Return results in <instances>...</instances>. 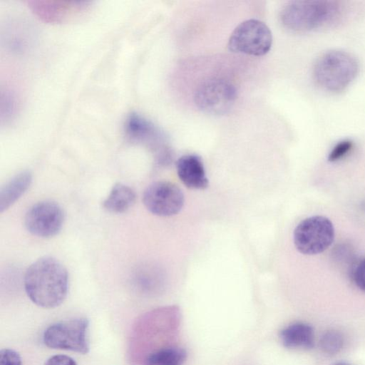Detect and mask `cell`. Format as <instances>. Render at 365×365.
<instances>
[{
    "label": "cell",
    "mask_w": 365,
    "mask_h": 365,
    "mask_svg": "<svg viewBox=\"0 0 365 365\" xmlns=\"http://www.w3.org/2000/svg\"><path fill=\"white\" fill-rule=\"evenodd\" d=\"M24 288L29 298L37 306L55 308L61 304L67 296V270L53 257H41L26 269Z\"/></svg>",
    "instance_id": "obj_1"
},
{
    "label": "cell",
    "mask_w": 365,
    "mask_h": 365,
    "mask_svg": "<svg viewBox=\"0 0 365 365\" xmlns=\"http://www.w3.org/2000/svg\"><path fill=\"white\" fill-rule=\"evenodd\" d=\"M235 87L224 78H214L202 83L197 88L194 98L196 106L202 111L215 115L227 113L235 103Z\"/></svg>",
    "instance_id": "obj_7"
},
{
    "label": "cell",
    "mask_w": 365,
    "mask_h": 365,
    "mask_svg": "<svg viewBox=\"0 0 365 365\" xmlns=\"http://www.w3.org/2000/svg\"><path fill=\"white\" fill-rule=\"evenodd\" d=\"M177 174L181 182L188 188L203 190L208 186L202 159L195 154H187L176 162Z\"/></svg>",
    "instance_id": "obj_10"
},
{
    "label": "cell",
    "mask_w": 365,
    "mask_h": 365,
    "mask_svg": "<svg viewBox=\"0 0 365 365\" xmlns=\"http://www.w3.org/2000/svg\"><path fill=\"white\" fill-rule=\"evenodd\" d=\"M64 213L61 207L53 201H41L26 212L24 225L26 230L38 237H51L61 230Z\"/></svg>",
    "instance_id": "obj_9"
},
{
    "label": "cell",
    "mask_w": 365,
    "mask_h": 365,
    "mask_svg": "<svg viewBox=\"0 0 365 365\" xmlns=\"http://www.w3.org/2000/svg\"><path fill=\"white\" fill-rule=\"evenodd\" d=\"M272 43V35L269 27L259 20L249 19L233 30L227 46L234 53L260 56L270 50Z\"/></svg>",
    "instance_id": "obj_6"
},
{
    "label": "cell",
    "mask_w": 365,
    "mask_h": 365,
    "mask_svg": "<svg viewBox=\"0 0 365 365\" xmlns=\"http://www.w3.org/2000/svg\"><path fill=\"white\" fill-rule=\"evenodd\" d=\"M358 72L357 60L342 50L324 53L317 59L313 68L316 82L331 92L344 90L354 80Z\"/></svg>",
    "instance_id": "obj_3"
},
{
    "label": "cell",
    "mask_w": 365,
    "mask_h": 365,
    "mask_svg": "<svg viewBox=\"0 0 365 365\" xmlns=\"http://www.w3.org/2000/svg\"><path fill=\"white\" fill-rule=\"evenodd\" d=\"M143 202L153 215L168 217L178 213L184 205L182 190L173 182L157 181L145 190Z\"/></svg>",
    "instance_id": "obj_8"
},
{
    "label": "cell",
    "mask_w": 365,
    "mask_h": 365,
    "mask_svg": "<svg viewBox=\"0 0 365 365\" xmlns=\"http://www.w3.org/2000/svg\"><path fill=\"white\" fill-rule=\"evenodd\" d=\"M343 13L344 7L337 1H292L282 8L279 19L289 31L306 32L336 24Z\"/></svg>",
    "instance_id": "obj_2"
},
{
    "label": "cell",
    "mask_w": 365,
    "mask_h": 365,
    "mask_svg": "<svg viewBox=\"0 0 365 365\" xmlns=\"http://www.w3.org/2000/svg\"><path fill=\"white\" fill-rule=\"evenodd\" d=\"M32 175L29 171L19 173L9 180L0 190V212L11 207L29 187Z\"/></svg>",
    "instance_id": "obj_12"
},
{
    "label": "cell",
    "mask_w": 365,
    "mask_h": 365,
    "mask_svg": "<svg viewBox=\"0 0 365 365\" xmlns=\"http://www.w3.org/2000/svg\"><path fill=\"white\" fill-rule=\"evenodd\" d=\"M44 365H77V364L71 356L58 354L48 358Z\"/></svg>",
    "instance_id": "obj_20"
},
{
    "label": "cell",
    "mask_w": 365,
    "mask_h": 365,
    "mask_svg": "<svg viewBox=\"0 0 365 365\" xmlns=\"http://www.w3.org/2000/svg\"><path fill=\"white\" fill-rule=\"evenodd\" d=\"M282 344L289 349H312L314 345L313 327L305 322H295L284 327L279 334Z\"/></svg>",
    "instance_id": "obj_11"
},
{
    "label": "cell",
    "mask_w": 365,
    "mask_h": 365,
    "mask_svg": "<svg viewBox=\"0 0 365 365\" xmlns=\"http://www.w3.org/2000/svg\"><path fill=\"white\" fill-rule=\"evenodd\" d=\"M126 131L133 140L147 141L158 136L155 128L148 120L136 114L130 115L127 119Z\"/></svg>",
    "instance_id": "obj_15"
},
{
    "label": "cell",
    "mask_w": 365,
    "mask_h": 365,
    "mask_svg": "<svg viewBox=\"0 0 365 365\" xmlns=\"http://www.w3.org/2000/svg\"><path fill=\"white\" fill-rule=\"evenodd\" d=\"M88 327V320L83 317L56 322L44 331L43 341L51 349L86 354L90 347Z\"/></svg>",
    "instance_id": "obj_4"
},
{
    "label": "cell",
    "mask_w": 365,
    "mask_h": 365,
    "mask_svg": "<svg viewBox=\"0 0 365 365\" xmlns=\"http://www.w3.org/2000/svg\"><path fill=\"white\" fill-rule=\"evenodd\" d=\"M0 365H22L21 358L16 351L4 349L0 351Z\"/></svg>",
    "instance_id": "obj_18"
},
{
    "label": "cell",
    "mask_w": 365,
    "mask_h": 365,
    "mask_svg": "<svg viewBox=\"0 0 365 365\" xmlns=\"http://www.w3.org/2000/svg\"><path fill=\"white\" fill-rule=\"evenodd\" d=\"M334 365H350V364H347L346 362H338V363H336V364H335Z\"/></svg>",
    "instance_id": "obj_21"
},
{
    "label": "cell",
    "mask_w": 365,
    "mask_h": 365,
    "mask_svg": "<svg viewBox=\"0 0 365 365\" xmlns=\"http://www.w3.org/2000/svg\"><path fill=\"white\" fill-rule=\"evenodd\" d=\"M186 358L187 352L181 347H162L147 356L145 365H182Z\"/></svg>",
    "instance_id": "obj_14"
},
{
    "label": "cell",
    "mask_w": 365,
    "mask_h": 365,
    "mask_svg": "<svg viewBox=\"0 0 365 365\" xmlns=\"http://www.w3.org/2000/svg\"><path fill=\"white\" fill-rule=\"evenodd\" d=\"M334 239V227L331 221L322 215L307 217L301 221L293 233L297 250L304 254L313 255L325 251Z\"/></svg>",
    "instance_id": "obj_5"
},
{
    "label": "cell",
    "mask_w": 365,
    "mask_h": 365,
    "mask_svg": "<svg viewBox=\"0 0 365 365\" xmlns=\"http://www.w3.org/2000/svg\"><path fill=\"white\" fill-rule=\"evenodd\" d=\"M136 195L128 185L116 183L103 202V207L113 213H123L135 203Z\"/></svg>",
    "instance_id": "obj_13"
},
{
    "label": "cell",
    "mask_w": 365,
    "mask_h": 365,
    "mask_svg": "<svg viewBox=\"0 0 365 365\" xmlns=\"http://www.w3.org/2000/svg\"><path fill=\"white\" fill-rule=\"evenodd\" d=\"M351 277L355 285L365 292V258L355 266Z\"/></svg>",
    "instance_id": "obj_19"
},
{
    "label": "cell",
    "mask_w": 365,
    "mask_h": 365,
    "mask_svg": "<svg viewBox=\"0 0 365 365\" xmlns=\"http://www.w3.org/2000/svg\"><path fill=\"white\" fill-rule=\"evenodd\" d=\"M344 341V337L339 331L329 329L322 334L319 346L324 353L334 355L341 351Z\"/></svg>",
    "instance_id": "obj_16"
},
{
    "label": "cell",
    "mask_w": 365,
    "mask_h": 365,
    "mask_svg": "<svg viewBox=\"0 0 365 365\" xmlns=\"http://www.w3.org/2000/svg\"><path fill=\"white\" fill-rule=\"evenodd\" d=\"M354 143L350 140H344L339 142L332 148L328 155V160L334 162L345 156L353 148Z\"/></svg>",
    "instance_id": "obj_17"
}]
</instances>
